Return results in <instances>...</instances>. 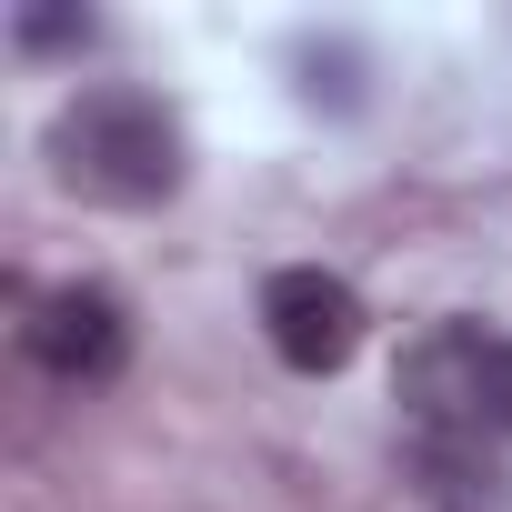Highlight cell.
<instances>
[{"label": "cell", "instance_id": "cell-2", "mask_svg": "<svg viewBox=\"0 0 512 512\" xmlns=\"http://www.w3.org/2000/svg\"><path fill=\"white\" fill-rule=\"evenodd\" d=\"M402 412L432 442H512V332L492 322H432L402 352Z\"/></svg>", "mask_w": 512, "mask_h": 512}, {"label": "cell", "instance_id": "cell-4", "mask_svg": "<svg viewBox=\"0 0 512 512\" xmlns=\"http://www.w3.org/2000/svg\"><path fill=\"white\" fill-rule=\"evenodd\" d=\"M21 352L51 372V382H111L121 362H131V312H121V292H101V282H61V292H41L31 302V322H21Z\"/></svg>", "mask_w": 512, "mask_h": 512}, {"label": "cell", "instance_id": "cell-1", "mask_svg": "<svg viewBox=\"0 0 512 512\" xmlns=\"http://www.w3.org/2000/svg\"><path fill=\"white\" fill-rule=\"evenodd\" d=\"M51 171L61 191L101 201V211H161L191 171V141H181V111L141 81H91L51 111Z\"/></svg>", "mask_w": 512, "mask_h": 512}, {"label": "cell", "instance_id": "cell-3", "mask_svg": "<svg viewBox=\"0 0 512 512\" xmlns=\"http://www.w3.org/2000/svg\"><path fill=\"white\" fill-rule=\"evenodd\" d=\"M362 332H372V312H362V292L342 282V272H272L262 282V342L292 362V372H342L352 352H362Z\"/></svg>", "mask_w": 512, "mask_h": 512}, {"label": "cell", "instance_id": "cell-5", "mask_svg": "<svg viewBox=\"0 0 512 512\" xmlns=\"http://www.w3.org/2000/svg\"><path fill=\"white\" fill-rule=\"evenodd\" d=\"M91 31H101L91 11H21V21H11V41H21V51H81Z\"/></svg>", "mask_w": 512, "mask_h": 512}]
</instances>
